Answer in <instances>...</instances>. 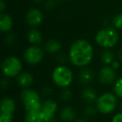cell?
<instances>
[{"label":"cell","mask_w":122,"mask_h":122,"mask_svg":"<svg viewBox=\"0 0 122 122\" xmlns=\"http://www.w3.org/2000/svg\"><path fill=\"white\" fill-rule=\"evenodd\" d=\"M94 48L90 41L85 39L75 40L69 48L68 59L77 68H85L94 59Z\"/></svg>","instance_id":"1"},{"label":"cell","mask_w":122,"mask_h":122,"mask_svg":"<svg viewBox=\"0 0 122 122\" xmlns=\"http://www.w3.org/2000/svg\"><path fill=\"white\" fill-rule=\"evenodd\" d=\"M95 40V43L103 49H112L118 44L120 34L114 27H105L96 33Z\"/></svg>","instance_id":"2"},{"label":"cell","mask_w":122,"mask_h":122,"mask_svg":"<svg viewBox=\"0 0 122 122\" xmlns=\"http://www.w3.org/2000/svg\"><path fill=\"white\" fill-rule=\"evenodd\" d=\"M51 80L54 85L59 88H69L74 81V73L67 65H59L53 70Z\"/></svg>","instance_id":"3"},{"label":"cell","mask_w":122,"mask_h":122,"mask_svg":"<svg viewBox=\"0 0 122 122\" xmlns=\"http://www.w3.org/2000/svg\"><path fill=\"white\" fill-rule=\"evenodd\" d=\"M21 102L25 112L40 110L42 107L40 94L30 88L24 89L20 95Z\"/></svg>","instance_id":"4"},{"label":"cell","mask_w":122,"mask_h":122,"mask_svg":"<svg viewBox=\"0 0 122 122\" xmlns=\"http://www.w3.org/2000/svg\"><path fill=\"white\" fill-rule=\"evenodd\" d=\"M117 98L118 97L115 95V93L111 92H105L99 95L95 102V106L98 112L103 115L113 113L117 108Z\"/></svg>","instance_id":"5"},{"label":"cell","mask_w":122,"mask_h":122,"mask_svg":"<svg viewBox=\"0 0 122 122\" xmlns=\"http://www.w3.org/2000/svg\"><path fill=\"white\" fill-rule=\"evenodd\" d=\"M2 73L6 78H16L23 70V63L17 56H9L3 60Z\"/></svg>","instance_id":"6"},{"label":"cell","mask_w":122,"mask_h":122,"mask_svg":"<svg viewBox=\"0 0 122 122\" xmlns=\"http://www.w3.org/2000/svg\"><path fill=\"white\" fill-rule=\"evenodd\" d=\"M44 49L39 45H33L24 50V59L26 63L29 65H37L40 64L44 58Z\"/></svg>","instance_id":"7"},{"label":"cell","mask_w":122,"mask_h":122,"mask_svg":"<svg viewBox=\"0 0 122 122\" xmlns=\"http://www.w3.org/2000/svg\"><path fill=\"white\" fill-rule=\"evenodd\" d=\"M58 104L55 100L52 99H47L42 104L41 107V114L44 118V121H49V120H54V117L58 111Z\"/></svg>","instance_id":"8"},{"label":"cell","mask_w":122,"mask_h":122,"mask_svg":"<svg viewBox=\"0 0 122 122\" xmlns=\"http://www.w3.org/2000/svg\"><path fill=\"white\" fill-rule=\"evenodd\" d=\"M98 80L101 85H109L114 84L116 79V70H114L110 65H104L99 71Z\"/></svg>","instance_id":"9"},{"label":"cell","mask_w":122,"mask_h":122,"mask_svg":"<svg viewBox=\"0 0 122 122\" xmlns=\"http://www.w3.org/2000/svg\"><path fill=\"white\" fill-rule=\"evenodd\" d=\"M44 20V14L40 9L32 8L27 12L25 15V21L30 27L36 28L39 26Z\"/></svg>","instance_id":"10"},{"label":"cell","mask_w":122,"mask_h":122,"mask_svg":"<svg viewBox=\"0 0 122 122\" xmlns=\"http://www.w3.org/2000/svg\"><path fill=\"white\" fill-rule=\"evenodd\" d=\"M15 100L9 96L3 97L1 100V108H0V115H14L16 111Z\"/></svg>","instance_id":"11"},{"label":"cell","mask_w":122,"mask_h":122,"mask_svg":"<svg viewBox=\"0 0 122 122\" xmlns=\"http://www.w3.org/2000/svg\"><path fill=\"white\" fill-rule=\"evenodd\" d=\"M95 78V73L91 68L85 67L83 68L80 71L78 75L79 81L81 85L88 86L90 84H91L94 81Z\"/></svg>","instance_id":"12"},{"label":"cell","mask_w":122,"mask_h":122,"mask_svg":"<svg viewBox=\"0 0 122 122\" xmlns=\"http://www.w3.org/2000/svg\"><path fill=\"white\" fill-rule=\"evenodd\" d=\"M59 116V119L64 122H74L76 120L77 114L73 107L66 105L60 110Z\"/></svg>","instance_id":"13"},{"label":"cell","mask_w":122,"mask_h":122,"mask_svg":"<svg viewBox=\"0 0 122 122\" xmlns=\"http://www.w3.org/2000/svg\"><path fill=\"white\" fill-rule=\"evenodd\" d=\"M34 75L29 72H22L16 77V82L23 89L29 88L34 84Z\"/></svg>","instance_id":"14"},{"label":"cell","mask_w":122,"mask_h":122,"mask_svg":"<svg viewBox=\"0 0 122 122\" xmlns=\"http://www.w3.org/2000/svg\"><path fill=\"white\" fill-rule=\"evenodd\" d=\"M98 96L95 89L90 86H85L81 91V99L87 105H92L94 102H96Z\"/></svg>","instance_id":"15"},{"label":"cell","mask_w":122,"mask_h":122,"mask_svg":"<svg viewBox=\"0 0 122 122\" xmlns=\"http://www.w3.org/2000/svg\"><path fill=\"white\" fill-rule=\"evenodd\" d=\"M14 27V20L9 14L2 13L0 15V30L4 34H9Z\"/></svg>","instance_id":"16"},{"label":"cell","mask_w":122,"mask_h":122,"mask_svg":"<svg viewBox=\"0 0 122 122\" xmlns=\"http://www.w3.org/2000/svg\"><path fill=\"white\" fill-rule=\"evenodd\" d=\"M27 39L33 45H39L43 41L42 33L37 28H31L27 33Z\"/></svg>","instance_id":"17"},{"label":"cell","mask_w":122,"mask_h":122,"mask_svg":"<svg viewBox=\"0 0 122 122\" xmlns=\"http://www.w3.org/2000/svg\"><path fill=\"white\" fill-rule=\"evenodd\" d=\"M62 48L60 41L56 39H50L45 43L44 44V50L45 52L49 53L50 54H56L59 53Z\"/></svg>","instance_id":"18"},{"label":"cell","mask_w":122,"mask_h":122,"mask_svg":"<svg viewBox=\"0 0 122 122\" xmlns=\"http://www.w3.org/2000/svg\"><path fill=\"white\" fill-rule=\"evenodd\" d=\"M100 60L105 65H111L115 60V54L110 49H104L100 54Z\"/></svg>","instance_id":"19"},{"label":"cell","mask_w":122,"mask_h":122,"mask_svg":"<svg viewBox=\"0 0 122 122\" xmlns=\"http://www.w3.org/2000/svg\"><path fill=\"white\" fill-rule=\"evenodd\" d=\"M24 120V122H44L40 110L25 112Z\"/></svg>","instance_id":"20"},{"label":"cell","mask_w":122,"mask_h":122,"mask_svg":"<svg viewBox=\"0 0 122 122\" xmlns=\"http://www.w3.org/2000/svg\"><path fill=\"white\" fill-rule=\"evenodd\" d=\"M113 90L115 95L118 97L119 99L122 100V76L119 77L115 82L114 83Z\"/></svg>","instance_id":"21"},{"label":"cell","mask_w":122,"mask_h":122,"mask_svg":"<svg viewBox=\"0 0 122 122\" xmlns=\"http://www.w3.org/2000/svg\"><path fill=\"white\" fill-rule=\"evenodd\" d=\"M112 27L117 30H122V13L117 14L112 19Z\"/></svg>","instance_id":"22"},{"label":"cell","mask_w":122,"mask_h":122,"mask_svg":"<svg viewBox=\"0 0 122 122\" xmlns=\"http://www.w3.org/2000/svg\"><path fill=\"white\" fill-rule=\"evenodd\" d=\"M59 97L63 101H69L73 97V92L70 88L62 89L60 94H59Z\"/></svg>","instance_id":"23"},{"label":"cell","mask_w":122,"mask_h":122,"mask_svg":"<svg viewBox=\"0 0 122 122\" xmlns=\"http://www.w3.org/2000/svg\"><path fill=\"white\" fill-rule=\"evenodd\" d=\"M98 112L96 106L93 105H87L84 109V115L86 117H92L94 115H96V113Z\"/></svg>","instance_id":"24"},{"label":"cell","mask_w":122,"mask_h":122,"mask_svg":"<svg viewBox=\"0 0 122 122\" xmlns=\"http://www.w3.org/2000/svg\"><path fill=\"white\" fill-rule=\"evenodd\" d=\"M15 40H16L15 35L14 34H9V33L7 34L5 39H4V41H5L7 45H13L15 43Z\"/></svg>","instance_id":"25"},{"label":"cell","mask_w":122,"mask_h":122,"mask_svg":"<svg viewBox=\"0 0 122 122\" xmlns=\"http://www.w3.org/2000/svg\"><path fill=\"white\" fill-rule=\"evenodd\" d=\"M14 115H0V122H13Z\"/></svg>","instance_id":"26"},{"label":"cell","mask_w":122,"mask_h":122,"mask_svg":"<svg viewBox=\"0 0 122 122\" xmlns=\"http://www.w3.org/2000/svg\"><path fill=\"white\" fill-rule=\"evenodd\" d=\"M111 122H122V111L115 114L111 119Z\"/></svg>","instance_id":"27"},{"label":"cell","mask_w":122,"mask_h":122,"mask_svg":"<svg viewBox=\"0 0 122 122\" xmlns=\"http://www.w3.org/2000/svg\"><path fill=\"white\" fill-rule=\"evenodd\" d=\"M55 6V0H47L45 2V8L48 9H52Z\"/></svg>","instance_id":"28"},{"label":"cell","mask_w":122,"mask_h":122,"mask_svg":"<svg viewBox=\"0 0 122 122\" xmlns=\"http://www.w3.org/2000/svg\"><path fill=\"white\" fill-rule=\"evenodd\" d=\"M58 58V61L59 62V64L60 65H65V62L66 61L67 58H68V55H67V57L65 55V54H58L57 56Z\"/></svg>","instance_id":"29"},{"label":"cell","mask_w":122,"mask_h":122,"mask_svg":"<svg viewBox=\"0 0 122 122\" xmlns=\"http://www.w3.org/2000/svg\"><path fill=\"white\" fill-rule=\"evenodd\" d=\"M52 92H53L52 89L48 88V87L43 89V90H42V94H43V95H44V96H46V95L49 96V95H50L51 94H52Z\"/></svg>","instance_id":"30"},{"label":"cell","mask_w":122,"mask_h":122,"mask_svg":"<svg viewBox=\"0 0 122 122\" xmlns=\"http://www.w3.org/2000/svg\"><path fill=\"white\" fill-rule=\"evenodd\" d=\"M6 9H7V4L4 2V0H1L0 1V11H1V14L4 13Z\"/></svg>","instance_id":"31"},{"label":"cell","mask_w":122,"mask_h":122,"mask_svg":"<svg viewBox=\"0 0 122 122\" xmlns=\"http://www.w3.org/2000/svg\"><path fill=\"white\" fill-rule=\"evenodd\" d=\"M110 66L112 67V68L114 69V70H118L120 68V62L119 61H117V60H115L113 62V63L111 64V65Z\"/></svg>","instance_id":"32"},{"label":"cell","mask_w":122,"mask_h":122,"mask_svg":"<svg viewBox=\"0 0 122 122\" xmlns=\"http://www.w3.org/2000/svg\"><path fill=\"white\" fill-rule=\"evenodd\" d=\"M74 122H89V121L87 120H85V119L80 118V119H76Z\"/></svg>","instance_id":"33"},{"label":"cell","mask_w":122,"mask_h":122,"mask_svg":"<svg viewBox=\"0 0 122 122\" xmlns=\"http://www.w3.org/2000/svg\"><path fill=\"white\" fill-rule=\"evenodd\" d=\"M32 1L34 3H41V2H44V0H32Z\"/></svg>","instance_id":"34"},{"label":"cell","mask_w":122,"mask_h":122,"mask_svg":"<svg viewBox=\"0 0 122 122\" xmlns=\"http://www.w3.org/2000/svg\"><path fill=\"white\" fill-rule=\"evenodd\" d=\"M45 122H57L55 120H49V121H45Z\"/></svg>","instance_id":"35"},{"label":"cell","mask_w":122,"mask_h":122,"mask_svg":"<svg viewBox=\"0 0 122 122\" xmlns=\"http://www.w3.org/2000/svg\"><path fill=\"white\" fill-rule=\"evenodd\" d=\"M120 110L122 111V103L120 104Z\"/></svg>","instance_id":"36"},{"label":"cell","mask_w":122,"mask_h":122,"mask_svg":"<svg viewBox=\"0 0 122 122\" xmlns=\"http://www.w3.org/2000/svg\"><path fill=\"white\" fill-rule=\"evenodd\" d=\"M61 1H70V0H61Z\"/></svg>","instance_id":"37"}]
</instances>
